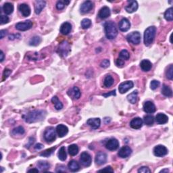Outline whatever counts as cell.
Wrapping results in <instances>:
<instances>
[{
    "label": "cell",
    "instance_id": "6da1fadb",
    "mask_svg": "<svg viewBox=\"0 0 173 173\" xmlns=\"http://www.w3.org/2000/svg\"><path fill=\"white\" fill-rule=\"evenodd\" d=\"M46 112L45 110H34L29 112L24 116L25 122L28 123H33L41 121L45 118Z\"/></svg>",
    "mask_w": 173,
    "mask_h": 173
},
{
    "label": "cell",
    "instance_id": "7a4b0ae2",
    "mask_svg": "<svg viewBox=\"0 0 173 173\" xmlns=\"http://www.w3.org/2000/svg\"><path fill=\"white\" fill-rule=\"evenodd\" d=\"M104 30L106 37L109 39H113L117 36L118 29L114 22H106L104 24Z\"/></svg>",
    "mask_w": 173,
    "mask_h": 173
},
{
    "label": "cell",
    "instance_id": "3957f363",
    "mask_svg": "<svg viewBox=\"0 0 173 173\" xmlns=\"http://www.w3.org/2000/svg\"><path fill=\"white\" fill-rule=\"evenodd\" d=\"M156 28L155 27H148L144 33V43L146 46L150 45L154 41L156 36Z\"/></svg>",
    "mask_w": 173,
    "mask_h": 173
},
{
    "label": "cell",
    "instance_id": "277c9868",
    "mask_svg": "<svg viewBox=\"0 0 173 173\" xmlns=\"http://www.w3.org/2000/svg\"><path fill=\"white\" fill-rule=\"evenodd\" d=\"M58 53L61 56L66 57L67 56L71 51V45H70L69 43L66 41H64L60 43L59 45L58 50Z\"/></svg>",
    "mask_w": 173,
    "mask_h": 173
},
{
    "label": "cell",
    "instance_id": "5b68a950",
    "mask_svg": "<svg viewBox=\"0 0 173 173\" xmlns=\"http://www.w3.org/2000/svg\"><path fill=\"white\" fill-rule=\"evenodd\" d=\"M126 39L128 43H132V45H139L141 42V34L138 31L132 32L127 35Z\"/></svg>",
    "mask_w": 173,
    "mask_h": 173
},
{
    "label": "cell",
    "instance_id": "8992f818",
    "mask_svg": "<svg viewBox=\"0 0 173 173\" xmlns=\"http://www.w3.org/2000/svg\"><path fill=\"white\" fill-rule=\"evenodd\" d=\"M56 130L53 127H49L44 132V139L48 143L53 142L56 138Z\"/></svg>",
    "mask_w": 173,
    "mask_h": 173
},
{
    "label": "cell",
    "instance_id": "52a82bcc",
    "mask_svg": "<svg viewBox=\"0 0 173 173\" xmlns=\"http://www.w3.org/2000/svg\"><path fill=\"white\" fill-rule=\"evenodd\" d=\"M154 154L157 157H162L168 154V150L162 145H158L154 148Z\"/></svg>",
    "mask_w": 173,
    "mask_h": 173
},
{
    "label": "cell",
    "instance_id": "ba28073f",
    "mask_svg": "<svg viewBox=\"0 0 173 173\" xmlns=\"http://www.w3.org/2000/svg\"><path fill=\"white\" fill-rule=\"evenodd\" d=\"M91 156L87 152H83L80 157L81 164L85 167H88L91 164Z\"/></svg>",
    "mask_w": 173,
    "mask_h": 173
},
{
    "label": "cell",
    "instance_id": "9c48e42d",
    "mask_svg": "<svg viewBox=\"0 0 173 173\" xmlns=\"http://www.w3.org/2000/svg\"><path fill=\"white\" fill-rule=\"evenodd\" d=\"M33 27V23L30 20L26 21L25 22H22V23H18L16 25V29L18 31H25L31 29Z\"/></svg>",
    "mask_w": 173,
    "mask_h": 173
},
{
    "label": "cell",
    "instance_id": "30bf717a",
    "mask_svg": "<svg viewBox=\"0 0 173 173\" xmlns=\"http://www.w3.org/2000/svg\"><path fill=\"white\" fill-rule=\"evenodd\" d=\"M133 86H134L133 83L132 81H125L124 83H122L120 85L118 86L119 92L120 93H122V94L126 93L128 90L132 89V88L133 87Z\"/></svg>",
    "mask_w": 173,
    "mask_h": 173
},
{
    "label": "cell",
    "instance_id": "8fae6325",
    "mask_svg": "<svg viewBox=\"0 0 173 173\" xmlns=\"http://www.w3.org/2000/svg\"><path fill=\"white\" fill-rule=\"evenodd\" d=\"M119 147V142L115 138H112L106 143V148L110 151L116 150Z\"/></svg>",
    "mask_w": 173,
    "mask_h": 173
},
{
    "label": "cell",
    "instance_id": "7c38bea8",
    "mask_svg": "<svg viewBox=\"0 0 173 173\" xmlns=\"http://www.w3.org/2000/svg\"><path fill=\"white\" fill-rule=\"evenodd\" d=\"M95 162L98 165L104 164L107 161V155L104 152H99L96 154L95 156Z\"/></svg>",
    "mask_w": 173,
    "mask_h": 173
},
{
    "label": "cell",
    "instance_id": "4fadbf2b",
    "mask_svg": "<svg viewBox=\"0 0 173 173\" xmlns=\"http://www.w3.org/2000/svg\"><path fill=\"white\" fill-rule=\"evenodd\" d=\"M143 108L144 112L148 114L154 113L156 110L155 105H154L152 102H150V101H148V102H145V104H143Z\"/></svg>",
    "mask_w": 173,
    "mask_h": 173
},
{
    "label": "cell",
    "instance_id": "5bb4252c",
    "mask_svg": "<svg viewBox=\"0 0 173 173\" xmlns=\"http://www.w3.org/2000/svg\"><path fill=\"white\" fill-rule=\"evenodd\" d=\"M132 154V150L128 146L122 147L120 150H119L118 155L121 158H126Z\"/></svg>",
    "mask_w": 173,
    "mask_h": 173
},
{
    "label": "cell",
    "instance_id": "9a60e30c",
    "mask_svg": "<svg viewBox=\"0 0 173 173\" xmlns=\"http://www.w3.org/2000/svg\"><path fill=\"white\" fill-rule=\"evenodd\" d=\"M119 29L122 32H126L129 30L130 27V23L127 18H122L119 23Z\"/></svg>",
    "mask_w": 173,
    "mask_h": 173
},
{
    "label": "cell",
    "instance_id": "2e32d148",
    "mask_svg": "<svg viewBox=\"0 0 173 173\" xmlns=\"http://www.w3.org/2000/svg\"><path fill=\"white\" fill-rule=\"evenodd\" d=\"M143 122V120L140 118H134L130 122V127L134 128V129H139V128L142 127Z\"/></svg>",
    "mask_w": 173,
    "mask_h": 173
},
{
    "label": "cell",
    "instance_id": "e0dca14e",
    "mask_svg": "<svg viewBox=\"0 0 173 173\" xmlns=\"http://www.w3.org/2000/svg\"><path fill=\"white\" fill-rule=\"evenodd\" d=\"M93 3L91 1H86L81 5V12L82 14H86L93 8Z\"/></svg>",
    "mask_w": 173,
    "mask_h": 173
},
{
    "label": "cell",
    "instance_id": "ac0fdd59",
    "mask_svg": "<svg viewBox=\"0 0 173 173\" xmlns=\"http://www.w3.org/2000/svg\"><path fill=\"white\" fill-rule=\"evenodd\" d=\"M56 132L60 137H64V136L67 135L69 132V128L66 126L64 124H59L56 127Z\"/></svg>",
    "mask_w": 173,
    "mask_h": 173
},
{
    "label": "cell",
    "instance_id": "d6986e66",
    "mask_svg": "<svg viewBox=\"0 0 173 173\" xmlns=\"http://www.w3.org/2000/svg\"><path fill=\"white\" fill-rule=\"evenodd\" d=\"M86 124L91 126L93 129H97L100 126L101 120L99 118H89L86 121Z\"/></svg>",
    "mask_w": 173,
    "mask_h": 173
},
{
    "label": "cell",
    "instance_id": "ffe728a7",
    "mask_svg": "<svg viewBox=\"0 0 173 173\" xmlns=\"http://www.w3.org/2000/svg\"><path fill=\"white\" fill-rule=\"evenodd\" d=\"M18 10L25 17H27L31 14V8L26 3H22L18 7Z\"/></svg>",
    "mask_w": 173,
    "mask_h": 173
},
{
    "label": "cell",
    "instance_id": "44dd1931",
    "mask_svg": "<svg viewBox=\"0 0 173 173\" xmlns=\"http://www.w3.org/2000/svg\"><path fill=\"white\" fill-rule=\"evenodd\" d=\"M110 16V10L107 6L103 7L98 13V16L101 19H106Z\"/></svg>",
    "mask_w": 173,
    "mask_h": 173
},
{
    "label": "cell",
    "instance_id": "7402d4cb",
    "mask_svg": "<svg viewBox=\"0 0 173 173\" xmlns=\"http://www.w3.org/2000/svg\"><path fill=\"white\" fill-rule=\"evenodd\" d=\"M128 4L125 7V10L128 13L135 12L138 9V3L136 1H128Z\"/></svg>",
    "mask_w": 173,
    "mask_h": 173
},
{
    "label": "cell",
    "instance_id": "603a6c76",
    "mask_svg": "<svg viewBox=\"0 0 173 173\" xmlns=\"http://www.w3.org/2000/svg\"><path fill=\"white\" fill-rule=\"evenodd\" d=\"M72 30V25H71V23H64L60 27V33H62V35H69L71 31Z\"/></svg>",
    "mask_w": 173,
    "mask_h": 173
},
{
    "label": "cell",
    "instance_id": "cb8c5ba5",
    "mask_svg": "<svg viewBox=\"0 0 173 173\" xmlns=\"http://www.w3.org/2000/svg\"><path fill=\"white\" fill-rule=\"evenodd\" d=\"M68 94L73 97V98L75 99H79L80 98L81 93L80 89L77 86H73V89L69 90V92H68Z\"/></svg>",
    "mask_w": 173,
    "mask_h": 173
},
{
    "label": "cell",
    "instance_id": "d4e9b609",
    "mask_svg": "<svg viewBox=\"0 0 173 173\" xmlns=\"http://www.w3.org/2000/svg\"><path fill=\"white\" fill-rule=\"evenodd\" d=\"M156 120L158 124H164L168 122V118L166 115L163 113H159L156 116Z\"/></svg>",
    "mask_w": 173,
    "mask_h": 173
},
{
    "label": "cell",
    "instance_id": "484cf974",
    "mask_svg": "<svg viewBox=\"0 0 173 173\" xmlns=\"http://www.w3.org/2000/svg\"><path fill=\"white\" fill-rule=\"evenodd\" d=\"M46 2L45 1H41V0H38L35 1V11L37 14H39L43 10V9L45 8Z\"/></svg>",
    "mask_w": 173,
    "mask_h": 173
},
{
    "label": "cell",
    "instance_id": "4316f807",
    "mask_svg": "<svg viewBox=\"0 0 173 173\" xmlns=\"http://www.w3.org/2000/svg\"><path fill=\"white\" fill-rule=\"evenodd\" d=\"M140 67L141 70L144 72L150 71L152 67V64L150 60H143L141 62Z\"/></svg>",
    "mask_w": 173,
    "mask_h": 173
},
{
    "label": "cell",
    "instance_id": "83f0119b",
    "mask_svg": "<svg viewBox=\"0 0 173 173\" xmlns=\"http://www.w3.org/2000/svg\"><path fill=\"white\" fill-rule=\"evenodd\" d=\"M68 167H69V170L72 171V172H77L80 169L79 164L76 160H74L69 162V164H68Z\"/></svg>",
    "mask_w": 173,
    "mask_h": 173
},
{
    "label": "cell",
    "instance_id": "f1b7e54d",
    "mask_svg": "<svg viewBox=\"0 0 173 173\" xmlns=\"http://www.w3.org/2000/svg\"><path fill=\"white\" fill-rule=\"evenodd\" d=\"M3 11L4 12L5 14H11L14 11V5L11 3H5L3 5Z\"/></svg>",
    "mask_w": 173,
    "mask_h": 173
},
{
    "label": "cell",
    "instance_id": "f546056e",
    "mask_svg": "<svg viewBox=\"0 0 173 173\" xmlns=\"http://www.w3.org/2000/svg\"><path fill=\"white\" fill-rule=\"evenodd\" d=\"M68 151H69L70 155L72 156H75L77 155V154L79 153V147L76 144L71 145L69 146Z\"/></svg>",
    "mask_w": 173,
    "mask_h": 173
},
{
    "label": "cell",
    "instance_id": "4dcf8cb0",
    "mask_svg": "<svg viewBox=\"0 0 173 173\" xmlns=\"http://www.w3.org/2000/svg\"><path fill=\"white\" fill-rule=\"evenodd\" d=\"M51 102L54 104L55 108H56L57 110H61L62 109V108H63V104L59 100L57 96H54L52 97V99H51Z\"/></svg>",
    "mask_w": 173,
    "mask_h": 173
},
{
    "label": "cell",
    "instance_id": "1f68e13d",
    "mask_svg": "<svg viewBox=\"0 0 173 173\" xmlns=\"http://www.w3.org/2000/svg\"><path fill=\"white\" fill-rule=\"evenodd\" d=\"M137 95L138 92L137 91H133L132 93H130L127 96V99L130 103H131L132 104H135L137 101Z\"/></svg>",
    "mask_w": 173,
    "mask_h": 173
},
{
    "label": "cell",
    "instance_id": "d6a6232c",
    "mask_svg": "<svg viewBox=\"0 0 173 173\" xmlns=\"http://www.w3.org/2000/svg\"><path fill=\"white\" fill-rule=\"evenodd\" d=\"M37 167L42 171H45L49 168L50 164L46 161H39L37 163Z\"/></svg>",
    "mask_w": 173,
    "mask_h": 173
},
{
    "label": "cell",
    "instance_id": "836d02e7",
    "mask_svg": "<svg viewBox=\"0 0 173 173\" xmlns=\"http://www.w3.org/2000/svg\"><path fill=\"white\" fill-rule=\"evenodd\" d=\"M162 93L166 97H171L172 95V91L168 86L164 85L162 89Z\"/></svg>",
    "mask_w": 173,
    "mask_h": 173
},
{
    "label": "cell",
    "instance_id": "e575fe53",
    "mask_svg": "<svg viewBox=\"0 0 173 173\" xmlns=\"http://www.w3.org/2000/svg\"><path fill=\"white\" fill-rule=\"evenodd\" d=\"M58 158L61 161H65L66 160L67 156H66L65 147L62 146V148L60 149V150H59V152H58Z\"/></svg>",
    "mask_w": 173,
    "mask_h": 173
},
{
    "label": "cell",
    "instance_id": "d590c367",
    "mask_svg": "<svg viewBox=\"0 0 173 173\" xmlns=\"http://www.w3.org/2000/svg\"><path fill=\"white\" fill-rule=\"evenodd\" d=\"M114 80L113 77L110 75H108L104 79V85L106 87H110L114 84Z\"/></svg>",
    "mask_w": 173,
    "mask_h": 173
},
{
    "label": "cell",
    "instance_id": "8d00e7d4",
    "mask_svg": "<svg viewBox=\"0 0 173 173\" xmlns=\"http://www.w3.org/2000/svg\"><path fill=\"white\" fill-rule=\"evenodd\" d=\"M11 133H12L13 136L23 135V134L25 133V128H24L23 126H18V127L14 128V129L12 130Z\"/></svg>",
    "mask_w": 173,
    "mask_h": 173
},
{
    "label": "cell",
    "instance_id": "74e56055",
    "mask_svg": "<svg viewBox=\"0 0 173 173\" xmlns=\"http://www.w3.org/2000/svg\"><path fill=\"white\" fill-rule=\"evenodd\" d=\"M145 124L148 125V126H150V125H152L154 122V117L152 115H147L145 116L144 118H143V121Z\"/></svg>",
    "mask_w": 173,
    "mask_h": 173
},
{
    "label": "cell",
    "instance_id": "f35d334b",
    "mask_svg": "<svg viewBox=\"0 0 173 173\" xmlns=\"http://www.w3.org/2000/svg\"><path fill=\"white\" fill-rule=\"evenodd\" d=\"M41 39L38 36H35L31 39L29 41V45L31 46H37L41 43Z\"/></svg>",
    "mask_w": 173,
    "mask_h": 173
},
{
    "label": "cell",
    "instance_id": "ab89813d",
    "mask_svg": "<svg viewBox=\"0 0 173 173\" xmlns=\"http://www.w3.org/2000/svg\"><path fill=\"white\" fill-rule=\"evenodd\" d=\"M172 8H168V10H166L165 13H164V18L166 21H172L173 20V14H172Z\"/></svg>",
    "mask_w": 173,
    "mask_h": 173
},
{
    "label": "cell",
    "instance_id": "60d3db41",
    "mask_svg": "<svg viewBox=\"0 0 173 173\" xmlns=\"http://www.w3.org/2000/svg\"><path fill=\"white\" fill-rule=\"evenodd\" d=\"M119 58L122 59L123 60H127L130 58V54L128 51L126 49H123L120 52L119 54Z\"/></svg>",
    "mask_w": 173,
    "mask_h": 173
},
{
    "label": "cell",
    "instance_id": "b9f144b4",
    "mask_svg": "<svg viewBox=\"0 0 173 173\" xmlns=\"http://www.w3.org/2000/svg\"><path fill=\"white\" fill-rule=\"evenodd\" d=\"M69 3L70 1H66V0H64V1H58L56 3V8L58 10H61L64 8V7L66 5L69 4Z\"/></svg>",
    "mask_w": 173,
    "mask_h": 173
},
{
    "label": "cell",
    "instance_id": "7bdbcfd3",
    "mask_svg": "<svg viewBox=\"0 0 173 173\" xmlns=\"http://www.w3.org/2000/svg\"><path fill=\"white\" fill-rule=\"evenodd\" d=\"M91 26V21L88 18H85L81 21V27L83 29H89Z\"/></svg>",
    "mask_w": 173,
    "mask_h": 173
},
{
    "label": "cell",
    "instance_id": "ee69618b",
    "mask_svg": "<svg viewBox=\"0 0 173 173\" xmlns=\"http://www.w3.org/2000/svg\"><path fill=\"white\" fill-rule=\"evenodd\" d=\"M56 150V148L54 147V148H51L49 149H47L45 151H44L43 153H41L40 155L41 156H43V157H49V156H51L52 154V153L54 152V150Z\"/></svg>",
    "mask_w": 173,
    "mask_h": 173
},
{
    "label": "cell",
    "instance_id": "f6af8a7d",
    "mask_svg": "<svg viewBox=\"0 0 173 173\" xmlns=\"http://www.w3.org/2000/svg\"><path fill=\"white\" fill-rule=\"evenodd\" d=\"M166 77L170 80H172L173 79V66L172 64H170L169 66V67L168 68L166 71Z\"/></svg>",
    "mask_w": 173,
    "mask_h": 173
},
{
    "label": "cell",
    "instance_id": "bcb514c9",
    "mask_svg": "<svg viewBox=\"0 0 173 173\" xmlns=\"http://www.w3.org/2000/svg\"><path fill=\"white\" fill-rule=\"evenodd\" d=\"M160 82L158 81H156V80H153L152 82H151V84H150V87L151 89H152V90H155L157 89V88L158 87V86H160Z\"/></svg>",
    "mask_w": 173,
    "mask_h": 173
},
{
    "label": "cell",
    "instance_id": "7dc6e473",
    "mask_svg": "<svg viewBox=\"0 0 173 173\" xmlns=\"http://www.w3.org/2000/svg\"><path fill=\"white\" fill-rule=\"evenodd\" d=\"M138 172H143V173H150L151 172V170L149 169L148 167H146V166H142L138 170Z\"/></svg>",
    "mask_w": 173,
    "mask_h": 173
},
{
    "label": "cell",
    "instance_id": "c3c4849f",
    "mask_svg": "<svg viewBox=\"0 0 173 173\" xmlns=\"http://www.w3.org/2000/svg\"><path fill=\"white\" fill-rule=\"evenodd\" d=\"M56 172H66V168L65 166L60 165L58 166L56 168Z\"/></svg>",
    "mask_w": 173,
    "mask_h": 173
},
{
    "label": "cell",
    "instance_id": "681fc988",
    "mask_svg": "<svg viewBox=\"0 0 173 173\" xmlns=\"http://www.w3.org/2000/svg\"><path fill=\"white\" fill-rule=\"evenodd\" d=\"M11 73H12L11 70H9L7 69H5L4 72H3V81H4L5 79H6L7 78H8V77L10 76Z\"/></svg>",
    "mask_w": 173,
    "mask_h": 173
},
{
    "label": "cell",
    "instance_id": "f907efd6",
    "mask_svg": "<svg viewBox=\"0 0 173 173\" xmlns=\"http://www.w3.org/2000/svg\"><path fill=\"white\" fill-rule=\"evenodd\" d=\"M116 64L118 67L121 68L124 65V61L123 60H122V59L118 58L117 60H116Z\"/></svg>",
    "mask_w": 173,
    "mask_h": 173
},
{
    "label": "cell",
    "instance_id": "816d5d0a",
    "mask_svg": "<svg viewBox=\"0 0 173 173\" xmlns=\"http://www.w3.org/2000/svg\"><path fill=\"white\" fill-rule=\"evenodd\" d=\"M9 18L7 16L1 15V25H4V24L8 23Z\"/></svg>",
    "mask_w": 173,
    "mask_h": 173
},
{
    "label": "cell",
    "instance_id": "f5cc1de1",
    "mask_svg": "<svg viewBox=\"0 0 173 173\" xmlns=\"http://www.w3.org/2000/svg\"><path fill=\"white\" fill-rule=\"evenodd\" d=\"M110 61L108 60H104L101 62V66L102 68H108L110 66Z\"/></svg>",
    "mask_w": 173,
    "mask_h": 173
},
{
    "label": "cell",
    "instance_id": "db71d44e",
    "mask_svg": "<svg viewBox=\"0 0 173 173\" xmlns=\"http://www.w3.org/2000/svg\"><path fill=\"white\" fill-rule=\"evenodd\" d=\"M98 172H113L114 170L112 168L111 166H107L106 168L102 169V170H99Z\"/></svg>",
    "mask_w": 173,
    "mask_h": 173
},
{
    "label": "cell",
    "instance_id": "11a10c76",
    "mask_svg": "<svg viewBox=\"0 0 173 173\" xmlns=\"http://www.w3.org/2000/svg\"><path fill=\"white\" fill-rule=\"evenodd\" d=\"M34 142H35V139H34V138L30 137V138H29V143H27V145H26V148H29L31 146V145H32L33 144V143H34Z\"/></svg>",
    "mask_w": 173,
    "mask_h": 173
},
{
    "label": "cell",
    "instance_id": "9f6ffc18",
    "mask_svg": "<svg viewBox=\"0 0 173 173\" xmlns=\"http://www.w3.org/2000/svg\"><path fill=\"white\" fill-rule=\"evenodd\" d=\"M110 95H116V91L115 90H114V91H112L111 92H110L109 93H104V94H103V96L105 97H108Z\"/></svg>",
    "mask_w": 173,
    "mask_h": 173
},
{
    "label": "cell",
    "instance_id": "6f0895ef",
    "mask_svg": "<svg viewBox=\"0 0 173 173\" xmlns=\"http://www.w3.org/2000/svg\"><path fill=\"white\" fill-rule=\"evenodd\" d=\"M7 30H1V31H0V38L1 39H3L4 37L7 34Z\"/></svg>",
    "mask_w": 173,
    "mask_h": 173
},
{
    "label": "cell",
    "instance_id": "680465c9",
    "mask_svg": "<svg viewBox=\"0 0 173 173\" xmlns=\"http://www.w3.org/2000/svg\"><path fill=\"white\" fill-rule=\"evenodd\" d=\"M43 148V145L41 144V143H37V144L35 145V150H41Z\"/></svg>",
    "mask_w": 173,
    "mask_h": 173
},
{
    "label": "cell",
    "instance_id": "91938a15",
    "mask_svg": "<svg viewBox=\"0 0 173 173\" xmlns=\"http://www.w3.org/2000/svg\"><path fill=\"white\" fill-rule=\"evenodd\" d=\"M17 35H11L9 36V39L10 40H13V39H15L16 38H17Z\"/></svg>",
    "mask_w": 173,
    "mask_h": 173
},
{
    "label": "cell",
    "instance_id": "94428289",
    "mask_svg": "<svg viewBox=\"0 0 173 173\" xmlns=\"http://www.w3.org/2000/svg\"><path fill=\"white\" fill-rule=\"evenodd\" d=\"M3 60H4V54L3 51H1V62H3Z\"/></svg>",
    "mask_w": 173,
    "mask_h": 173
},
{
    "label": "cell",
    "instance_id": "6125c7cd",
    "mask_svg": "<svg viewBox=\"0 0 173 173\" xmlns=\"http://www.w3.org/2000/svg\"><path fill=\"white\" fill-rule=\"evenodd\" d=\"M28 172H39V170H38V169L33 168V169H31V170H29Z\"/></svg>",
    "mask_w": 173,
    "mask_h": 173
},
{
    "label": "cell",
    "instance_id": "be15d7a7",
    "mask_svg": "<svg viewBox=\"0 0 173 173\" xmlns=\"http://www.w3.org/2000/svg\"><path fill=\"white\" fill-rule=\"evenodd\" d=\"M169 170L168 169H164V170H162L160 172H168Z\"/></svg>",
    "mask_w": 173,
    "mask_h": 173
}]
</instances>
